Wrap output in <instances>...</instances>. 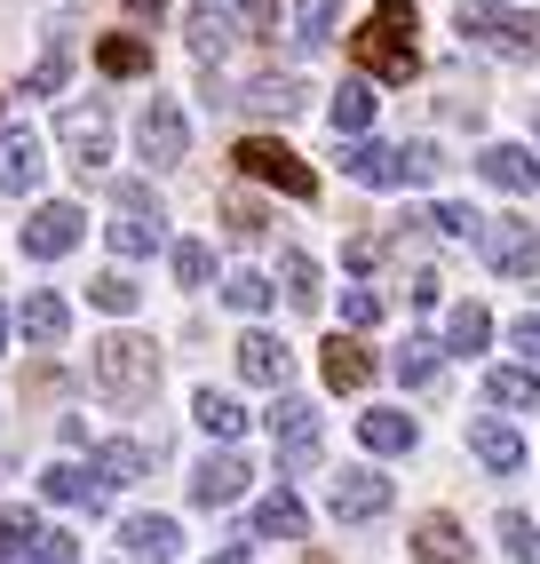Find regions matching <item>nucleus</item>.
<instances>
[{"label":"nucleus","instance_id":"obj_3","mask_svg":"<svg viewBox=\"0 0 540 564\" xmlns=\"http://www.w3.org/2000/svg\"><path fill=\"white\" fill-rule=\"evenodd\" d=\"M230 160H239V175H255V183H279L287 199H318V175H311V160H294L279 135H247Z\"/></svg>","mask_w":540,"mask_h":564},{"label":"nucleus","instance_id":"obj_39","mask_svg":"<svg viewBox=\"0 0 540 564\" xmlns=\"http://www.w3.org/2000/svg\"><path fill=\"white\" fill-rule=\"evenodd\" d=\"M500 549H509L517 564H532V556H540V524H532L525 509H500Z\"/></svg>","mask_w":540,"mask_h":564},{"label":"nucleus","instance_id":"obj_45","mask_svg":"<svg viewBox=\"0 0 540 564\" xmlns=\"http://www.w3.org/2000/svg\"><path fill=\"white\" fill-rule=\"evenodd\" d=\"M239 24L255 41H270V32H279V0H239Z\"/></svg>","mask_w":540,"mask_h":564},{"label":"nucleus","instance_id":"obj_42","mask_svg":"<svg viewBox=\"0 0 540 564\" xmlns=\"http://www.w3.org/2000/svg\"><path fill=\"white\" fill-rule=\"evenodd\" d=\"M334 9H342V0H302V17H294L302 32H294V41H311V48H318L326 32H334Z\"/></svg>","mask_w":540,"mask_h":564},{"label":"nucleus","instance_id":"obj_21","mask_svg":"<svg viewBox=\"0 0 540 564\" xmlns=\"http://www.w3.org/2000/svg\"><path fill=\"white\" fill-rule=\"evenodd\" d=\"M469 454H477L485 469L509 477V469H525V437H517L509 422H477V430H469Z\"/></svg>","mask_w":540,"mask_h":564},{"label":"nucleus","instance_id":"obj_26","mask_svg":"<svg viewBox=\"0 0 540 564\" xmlns=\"http://www.w3.org/2000/svg\"><path fill=\"white\" fill-rule=\"evenodd\" d=\"M41 494L64 501V509H96V501H104V485H96V469H80V462H56V469L41 477Z\"/></svg>","mask_w":540,"mask_h":564},{"label":"nucleus","instance_id":"obj_32","mask_svg":"<svg viewBox=\"0 0 540 564\" xmlns=\"http://www.w3.org/2000/svg\"><path fill=\"white\" fill-rule=\"evenodd\" d=\"M326 111H334V128H342V135H358V128L374 120V80H342Z\"/></svg>","mask_w":540,"mask_h":564},{"label":"nucleus","instance_id":"obj_28","mask_svg":"<svg viewBox=\"0 0 540 564\" xmlns=\"http://www.w3.org/2000/svg\"><path fill=\"white\" fill-rule=\"evenodd\" d=\"M191 413H199V430H207V437H223V445L247 430V405L230 398V390H199V398H191Z\"/></svg>","mask_w":540,"mask_h":564},{"label":"nucleus","instance_id":"obj_40","mask_svg":"<svg viewBox=\"0 0 540 564\" xmlns=\"http://www.w3.org/2000/svg\"><path fill=\"white\" fill-rule=\"evenodd\" d=\"M421 223H430V231H445V239H485V215L461 207V199H445L438 215H421Z\"/></svg>","mask_w":540,"mask_h":564},{"label":"nucleus","instance_id":"obj_16","mask_svg":"<svg viewBox=\"0 0 540 564\" xmlns=\"http://www.w3.org/2000/svg\"><path fill=\"white\" fill-rule=\"evenodd\" d=\"M17 326H24V343H64V334H72V303H64V294H24V311H17Z\"/></svg>","mask_w":540,"mask_h":564},{"label":"nucleus","instance_id":"obj_43","mask_svg":"<svg viewBox=\"0 0 540 564\" xmlns=\"http://www.w3.org/2000/svg\"><path fill=\"white\" fill-rule=\"evenodd\" d=\"M342 318H350V326H381V294L374 286H350V294H342Z\"/></svg>","mask_w":540,"mask_h":564},{"label":"nucleus","instance_id":"obj_29","mask_svg":"<svg viewBox=\"0 0 540 564\" xmlns=\"http://www.w3.org/2000/svg\"><path fill=\"white\" fill-rule=\"evenodd\" d=\"M41 533H48V524L32 517L24 501H17V509H0V564H24L32 549H41Z\"/></svg>","mask_w":540,"mask_h":564},{"label":"nucleus","instance_id":"obj_48","mask_svg":"<svg viewBox=\"0 0 540 564\" xmlns=\"http://www.w3.org/2000/svg\"><path fill=\"white\" fill-rule=\"evenodd\" d=\"M509 343H517V350L540 366V318H517V326H509Z\"/></svg>","mask_w":540,"mask_h":564},{"label":"nucleus","instance_id":"obj_8","mask_svg":"<svg viewBox=\"0 0 540 564\" xmlns=\"http://www.w3.org/2000/svg\"><path fill=\"white\" fill-rule=\"evenodd\" d=\"M136 143H143V160H151V167H175V160L191 152V120H183L168 96H151V104H143V120H136Z\"/></svg>","mask_w":540,"mask_h":564},{"label":"nucleus","instance_id":"obj_1","mask_svg":"<svg viewBox=\"0 0 540 564\" xmlns=\"http://www.w3.org/2000/svg\"><path fill=\"white\" fill-rule=\"evenodd\" d=\"M88 382H96V398L104 405H143L151 390H160V358H151V343L143 334H104V343L88 350Z\"/></svg>","mask_w":540,"mask_h":564},{"label":"nucleus","instance_id":"obj_10","mask_svg":"<svg viewBox=\"0 0 540 564\" xmlns=\"http://www.w3.org/2000/svg\"><path fill=\"white\" fill-rule=\"evenodd\" d=\"M326 509H334L342 524H366V517L390 509V477H374V469H342V477L326 485Z\"/></svg>","mask_w":540,"mask_h":564},{"label":"nucleus","instance_id":"obj_44","mask_svg":"<svg viewBox=\"0 0 540 564\" xmlns=\"http://www.w3.org/2000/svg\"><path fill=\"white\" fill-rule=\"evenodd\" d=\"M24 564H80V541H72V533H41V549H32Z\"/></svg>","mask_w":540,"mask_h":564},{"label":"nucleus","instance_id":"obj_36","mask_svg":"<svg viewBox=\"0 0 540 564\" xmlns=\"http://www.w3.org/2000/svg\"><path fill=\"white\" fill-rule=\"evenodd\" d=\"M493 343V318L477 311V303H461L453 318H445V350H485Z\"/></svg>","mask_w":540,"mask_h":564},{"label":"nucleus","instance_id":"obj_33","mask_svg":"<svg viewBox=\"0 0 540 564\" xmlns=\"http://www.w3.org/2000/svg\"><path fill=\"white\" fill-rule=\"evenodd\" d=\"M279 279H287V294H294V311H318V262L302 254V247L279 254Z\"/></svg>","mask_w":540,"mask_h":564},{"label":"nucleus","instance_id":"obj_23","mask_svg":"<svg viewBox=\"0 0 540 564\" xmlns=\"http://www.w3.org/2000/svg\"><path fill=\"white\" fill-rule=\"evenodd\" d=\"M485 398L509 405V413H540V373L532 366H493L485 373Z\"/></svg>","mask_w":540,"mask_h":564},{"label":"nucleus","instance_id":"obj_9","mask_svg":"<svg viewBox=\"0 0 540 564\" xmlns=\"http://www.w3.org/2000/svg\"><path fill=\"white\" fill-rule=\"evenodd\" d=\"M270 445H279L287 469H311V462H318V405L279 398V413H270Z\"/></svg>","mask_w":540,"mask_h":564},{"label":"nucleus","instance_id":"obj_4","mask_svg":"<svg viewBox=\"0 0 540 564\" xmlns=\"http://www.w3.org/2000/svg\"><path fill=\"white\" fill-rule=\"evenodd\" d=\"M461 32L493 41L500 56H540V17H525V9H493V0H477V9H461Z\"/></svg>","mask_w":540,"mask_h":564},{"label":"nucleus","instance_id":"obj_11","mask_svg":"<svg viewBox=\"0 0 540 564\" xmlns=\"http://www.w3.org/2000/svg\"><path fill=\"white\" fill-rule=\"evenodd\" d=\"M239 494H247V462L239 454H207L199 469H191V501L199 509H230Z\"/></svg>","mask_w":540,"mask_h":564},{"label":"nucleus","instance_id":"obj_47","mask_svg":"<svg viewBox=\"0 0 540 564\" xmlns=\"http://www.w3.org/2000/svg\"><path fill=\"white\" fill-rule=\"evenodd\" d=\"M120 215H160V199H151V183H120Z\"/></svg>","mask_w":540,"mask_h":564},{"label":"nucleus","instance_id":"obj_22","mask_svg":"<svg viewBox=\"0 0 540 564\" xmlns=\"http://www.w3.org/2000/svg\"><path fill=\"white\" fill-rule=\"evenodd\" d=\"M88 469H96V485H136V477L151 469V454H143L136 437H111V445H96V454H88Z\"/></svg>","mask_w":540,"mask_h":564},{"label":"nucleus","instance_id":"obj_37","mask_svg":"<svg viewBox=\"0 0 540 564\" xmlns=\"http://www.w3.org/2000/svg\"><path fill=\"white\" fill-rule=\"evenodd\" d=\"M398 382H406V390L438 382V343H430V334H413V343L398 350Z\"/></svg>","mask_w":540,"mask_h":564},{"label":"nucleus","instance_id":"obj_41","mask_svg":"<svg viewBox=\"0 0 540 564\" xmlns=\"http://www.w3.org/2000/svg\"><path fill=\"white\" fill-rule=\"evenodd\" d=\"M175 279H183V286H207V279H215V247L175 239Z\"/></svg>","mask_w":540,"mask_h":564},{"label":"nucleus","instance_id":"obj_14","mask_svg":"<svg viewBox=\"0 0 540 564\" xmlns=\"http://www.w3.org/2000/svg\"><path fill=\"white\" fill-rule=\"evenodd\" d=\"M32 183H41V135L0 128V192H32Z\"/></svg>","mask_w":540,"mask_h":564},{"label":"nucleus","instance_id":"obj_49","mask_svg":"<svg viewBox=\"0 0 540 564\" xmlns=\"http://www.w3.org/2000/svg\"><path fill=\"white\" fill-rule=\"evenodd\" d=\"M215 564H255V549H223V556H215Z\"/></svg>","mask_w":540,"mask_h":564},{"label":"nucleus","instance_id":"obj_35","mask_svg":"<svg viewBox=\"0 0 540 564\" xmlns=\"http://www.w3.org/2000/svg\"><path fill=\"white\" fill-rule=\"evenodd\" d=\"M136 294H143V286H136L128 271H96V279H88V303L111 311V318H128V311H136Z\"/></svg>","mask_w":540,"mask_h":564},{"label":"nucleus","instance_id":"obj_15","mask_svg":"<svg viewBox=\"0 0 540 564\" xmlns=\"http://www.w3.org/2000/svg\"><path fill=\"white\" fill-rule=\"evenodd\" d=\"M255 533H262V541H302V533H311V509H302L287 485H279V494L255 501Z\"/></svg>","mask_w":540,"mask_h":564},{"label":"nucleus","instance_id":"obj_19","mask_svg":"<svg viewBox=\"0 0 540 564\" xmlns=\"http://www.w3.org/2000/svg\"><path fill=\"white\" fill-rule=\"evenodd\" d=\"M477 167H485V183H500V192H532V183H540V160L517 152V143H485Z\"/></svg>","mask_w":540,"mask_h":564},{"label":"nucleus","instance_id":"obj_24","mask_svg":"<svg viewBox=\"0 0 540 564\" xmlns=\"http://www.w3.org/2000/svg\"><path fill=\"white\" fill-rule=\"evenodd\" d=\"M358 445L366 454H413V422L390 405H374V413H358Z\"/></svg>","mask_w":540,"mask_h":564},{"label":"nucleus","instance_id":"obj_18","mask_svg":"<svg viewBox=\"0 0 540 564\" xmlns=\"http://www.w3.org/2000/svg\"><path fill=\"white\" fill-rule=\"evenodd\" d=\"M239 104L262 111V120H294V111H302V80H294V72H262V80H247Z\"/></svg>","mask_w":540,"mask_h":564},{"label":"nucleus","instance_id":"obj_31","mask_svg":"<svg viewBox=\"0 0 540 564\" xmlns=\"http://www.w3.org/2000/svg\"><path fill=\"white\" fill-rule=\"evenodd\" d=\"M104 239H111V254H128V262H136V254H151V247H160L168 231H160V215H120Z\"/></svg>","mask_w":540,"mask_h":564},{"label":"nucleus","instance_id":"obj_34","mask_svg":"<svg viewBox=\"0 0 540 564\" xmlns=\"http://www.w3.org/2000/svg\"><path fill=\"white\" fill-rule=\"evenodd\" d=\"M223 231L239 239V247H255V239L270 231V215H262V199H247V192H230V199H223Z\"/></svg>","mask_w":540,"mask_h":564},{"label":"nucleus","instance_id":"obj_38","mask_svg":"<svg viewBox=\"0 0 540 564\" xmlns=\"http://www.w3.org/2000/svg\"><path fill=\"white\" fill-rule=\"evenodd\" d=\"M270 294H279V286H270L262 271H230V279H223V303H230V311H270Z\"/></svg>","mask_w":540,"mask_h":564},{"label":"nucleus","instance_id":"obj_7","mask_svg":"<svg viewBox=\"0 0 540 564\" xmlns=\"http://www.w3.org/2000/svg\"><path fill=\"white\" fill-rule=\"evenodd\" d=\"M485 262L500 279H532L540 271V231L525 215H500V223H485Z\"/></svg>","mask_w":540,"mask_h":564},{"label":"nucleus","instance_id":"obj_2","mask_svg":"<svg viewBox=\"0 0 540 564\" xmlns=\"http://www.w3.org/2000/svg\"><path fill=\"white\" fill-rule=\"evenodd\" d=\"M413 32H421V17L406 9V0H381V9L350 32V48H358V64L374 72V80H413V72H421Z\"/></svg>","mask_w":540,"mask_h":564},{"label":"nucleus","instance_id":"obj_17","mask_svg":"<svg viewBox=\"0 0 540 564\" xmlns=\"http://www.w3.org/2000/svg\"><path fill=\"white\" fill-rule=\"evenodd\" d=\"M413 564H469L461 524H453V517H421V524H413Z\"/></svg>","mask_w":540,"mask_h":564},{"label":"nucleus","instance_id":"obj_20","mask_svg":"<svg viewBox=\"0 0 540 564\" xmlns=\"http://www.w3.org/2000/svg\"><path fill=\"white\" fill-rule=\"evenodd\" d=\"M96 72H111V80H143V72H151V41H136V32H104V41H96Z\"/></svg>","mask_w":540,"mask_h":564},{"label":"nucleus","instance_id":"obj_30","mask_svg":"<svg viewBox=\"0 0 540 564\" xmlns=\"http://www.w3.org/2000/svg\"><path fill=\"white\" fill-rule=\"evenodd\" d=\"M183 32H191V56H199V64H215V56L230 48V17H215V0H199V9H191Z\"/></svg>","mask_w":540,"mask_h":564},{"label":"nucleus","instance_id":"obj_12","mask_svg":"<svg viewBox=\"0 0 540 564\" xmlns=\"http://www.w3.org/2000/svg\"><path fill=\"white\" fill-rule=\"evenodd\" d=\"M239 373H247L255 390H287L294 358H287V343H279V334H239Z\"/></svg>","mask_w":540,"mask_h":564},{"label":"nucleus","instance_id":"obj_5","mask_svg":"<svg viewBox=\"0 0 540 564\" xmlns=\"http://www.w3.org/2000/svg\"><path fill=\"white\" fill-rule=\"evenodd\" d=\"M56 135H64V152H72V167H104L111 160V111L104 104H64L56 111Z\"/></svg>","mask_w":540,"mask_h":564},{"label":"nucleus","instance_id":"obj_27","mask_svg":"<svg viewBox=\"0 0 540 564\" xmlns=\"http://www.w3.org/2000/svg\"><path fill=\"white\" fill-rule=\"evenodd\" d=\"M120 541H128L136 556H151V564H168V556L183 549V533H175V517H128V524H120Z\"/></svg>","mask_w":540,"mask_h":564},{"label":"nucleus","instance_id":"obj_25","mask_svg":"<svg viewBox=\"0 0 540 564\" xmlns=\"http://www.w3.org/2000/svg\"><path fill=\"white\" fill-rule=\"evenodd\" d=\"M326 390H366V373H374V358H366V343H350V334H334L326 343Z\"/></svg>","mask_w":540,"mask_h":564},{"label":"nucleus","instance_id":"obj_46","mask_svg":"<svg viewBox=\"0 0 540 564\" xmlns=\"http://www.w3.org/2000/svg\"><path fill=\"white\" fill-rule=\"evenodd\" d=\"M438 167H445V160H438V143H406V175H413V183H430Z\"/></svg>","mask_w":540,"mask_h":564},{"label":"nucleus","instance_id":"obj_6","mask_svg":"<svg viewBox=\"0 0 540 564\" xmlns=\"http://www.w3.org/2000/svg\"><path fill=\"white\" fill-rule=\"evenodd\" d=\"M80 231H88V215L72 199H48V207H32V223H24V254L32 262H56V254L80 247Z\"/></svg>","mask_w":540,"mask_h":564},{"label":"nucleus","instance_id":"obj_50","mask_svg":"<svg viewBox=\"0 0 540 564\" xmlns=\"http://www.w3.org/2000/svg\"><path fill=\"white\" fill-rule=\"evenodd\" d=\"M9 326H17V318H9V311H0V358H9Z\"/></svg>","mask_w":540,"mask_h":564},{"label":"nucleus","instance_id":"obj_51","mask_svg":"<svg viewBox=\"0 0 540 564\" xmlns=\"http://www.w3.org/2000/svg\"><path fill=\"white\" fill-rule=\"evenodd\" d=\"M128 9H136V17H160V0H128Z\"/></svg>","mask_w":540,"mask_h":564},{"label":"nucleus","instance_id":"obj_13","mask_svg":"<svg viewBox=\"0 0 540 564\" xmlns=\"http://www.w3.org/2000/svg\"><path fill=\"white\" fill-rule=\"evenodd\" d=\"M342 167H350V175L366 183V192H390V183H413L398 143H350V152H342Z\"/></svg>","mask_w":540,"mask_h":564}]
</instances>
